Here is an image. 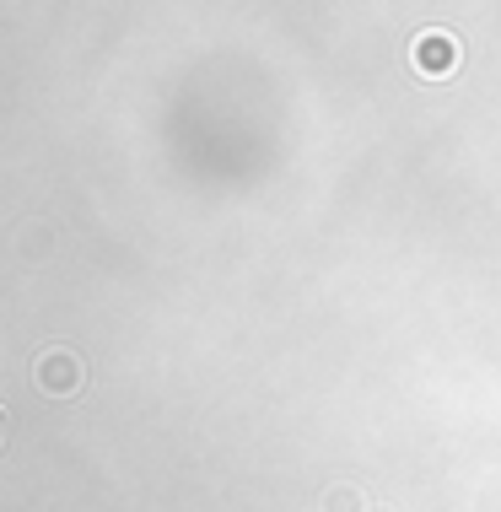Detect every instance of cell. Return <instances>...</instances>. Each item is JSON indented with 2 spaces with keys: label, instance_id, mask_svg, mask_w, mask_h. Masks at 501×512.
Wrapping results in <instances>:
<instances>
[{
  "label": "cell",
  "instance_id": "4",
  "mask_svg": "<svg viewBox=\"0 0 501 512\" xmlns=\"http://www.w3.org/2000/svg\"><path fill=\"white\" fill-rule=\"evenodd\" d=\"M372 512H394V507H372Z\"/></svg>",
  "mask_w": 501,
  "mask_h": 512
},
{
  "label": "cell",
  "instance_id": "1",
  "mask_svg": "<svg viewBox=\"0 0 501 512\" xmlns=\"http://www.w3.org/2000/svg\"><path fill=\"white\" fill-rule=\"evenodd\" d=\"M410 60H415V71H421L426 81L453 76V65H458V38H453V33H442V27H426V33H415Z\"/></svg>",
  "mask_w": 501,
  "mask_h": 512
},
{
  "label": "cell",
  "instance_id": "3",
  "mask_svg": "<svg viewBox=\"0 0 501 512\" xmlns=\"http://www.w3.org/2000/svg\"><path fill=\"white\" fill-rule=\"evenodd\" d=\"M324 512H372V507H367V496H361L356 486H334L324 496Z\"/></svg>",
  "mask_w": 501,
  "mask_h": 512
},
{
  "label": "cell",
  "instance_id": "2",
  "mask_svg": "<svg viewBox=\"0 0 501 512\" xmlns=\"http://www.w3.org/2000/svg\"><path fill=\"white\" fill-rule=\"evenodd\" d=\"M81 378H87V372H81V362L71 351H44L33 362V383L44 394H76L81 389Z\"/></svg>",
  "mask_w": 501,
  "mask_h": 512
}]
</instances>
